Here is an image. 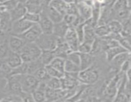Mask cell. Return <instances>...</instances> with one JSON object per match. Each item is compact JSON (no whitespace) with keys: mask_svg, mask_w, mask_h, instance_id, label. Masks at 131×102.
Wrapping results in <instances>:
<instances>
[{"mask_svg":"<svg viewBox=\"0 0 131 102\" xmlns=\"http://www.w3.org/2000/svg\"><path fill=\"white\" fill-rule=\"evenodd\" d=\"M8 12L10 15L12 22H13L15 20L23 19L24 15L27 12L26 7L25 4L19 3L14 8L12 9Z\"/></svg>","mask_w":131,"mask_h":102,"instance_id":"13","label":"cell"},{"mask_svg":"<svg viewBox=\"0 0 131 102\" xmlns=\"http://www.w3.org/2000/svg\"><path fill=\"white\" fill-rule=\"evenodd\" d=\"M60 89H53L47 87L45 91L46 101H58L60 99Z\"/></svg>","mask_w":131,"mask_h":102,"instance_id":"24","label":"cell"},{"mask_svg":"<svg viewBox=\"0 0 131 102\" xmlns=\"http://www.w3.org/2000/svg\"><path fill=\"white\" fill-rule=\"evenodd\" d=\"M122 28L120 34L122 36L126 37V38H130L131 35V23L130 17L124 21L121 22Z\"/></svg>","mask_w":131,"mask_h":102,"instance_id":"30","label":"cell"},{"mask_svg":"<svg viewBox=\"0 0 131 102\" xmlns=\"http://www.w3.org/2000/svg\"><path fill=\"white\" fill-rule=\"evenodd\" d=\"M107 26L110 29V33H114V34H120L121 33L122 28L121 22L118 21L116 19H113L107 23Z\"/></svg>","mask_w":131,"mask_h":102,"instance_id":"27","label":"cell"},{"mask_svg":"<svg viewBox=\"0 0 131 102\" xmlns=\"http://www.w3.org/2000/svg\"><path fill=\"white\" fill-rule=\"evenodd\" d=\"M130 58H129L127 60H126V61L122 65L121 67H120V72L123 73H125L128 70H130Z\"/></svg>","mask_w":131,"mask_h":102,"instance_id":"49","label":"cell"},{"mask_svg":"<svg viewBox=\"0 0 131 102\" xmlns=\"http://www.w3.org/2000/svg\"><path fill=\"white\" fill-rule=\"evenodd\" d=\"M65 59L70 60V61L74 62L75 64L79 66V62H80V54H79V52L78 51H72L67 56Z\"/></svg>","mask_w":131,"mask_h":102,"instance_id":"41","label":"cell"},{"mask_svg":"<svg viewBox=\"0 0 131 102\" xmlns=\"http://www.w3.org/2000/svg\"><path fill=\"white\" fill-rule=\"evenodd\" d=\"M16 1H17L18 3H20L25 4L26 3V1H28V0H16Z\"/></svg>","mask_w":131,"mask_h":102,"instance_id":"51","label":"cell"},{"mask_svg":"<svg viewBox=\"0 0 131 102\" xmlns=\"http://www.w3.org/2000/svg\"><path fill=\"white\" fill-rule=\"evenodd\" d=\"M124 75V73L119 71L118 73H116V75L108 82L105 84L104 86H103L104 89L102 94L105 98L109 99L110 100H113L116 95L118 85L122 79Z\"/></svg>","mask_w":131,"mask_h":102,"instance_id":"3","label":"cell"},{"mask_svg":"<svg viewBox=\"0 0 131 102\" xmlns=\"http://www.w3.org/2000/svg\"><path fill=\"white\" fill-rule=\"evenodd\" d=\"M64 39L72 51H78L80 43L74 28H69L64 36Z\"/></svg>","mask_w":131,"mask_h":102,"instance_id":"9","label":"cell"},{"mask_svg":"<svg viewBox=\"0 0 131 102\" xmlns=\"http://www.w3.org/2000/svg\"><path fill=\"white\" fill-rule=\"evenodd\" d=\"M69 29V26L63 20H62L61 21L54 24L52 34L58 38H64Z\"/></svg>","mask_w":131,"mask_h":102,"instance_id":"18","label":"cell"},{"mask_svg":"<svg viewBox=\"0 0 131 102\" xmlns=\"http://www.w3.org/2000/svg\"><path fill=\"white\" fill-rule=\"evenodd\" d=\"M92 43L83 41L81 43H79L78 51L79 52H80V53H90L91 50V48H92Z\"/></svg>","mask_w":131,"mask_h":102,"instance_id":"40","label":"cell"},{"mask_svg":"<svg viewBox=\"0 0 131 102\" xmlns=\"http://www.w3.org/2000/svg\"><path fill=\"white\" fill-rule=\"evenodd\" d=\"M127 51L125 50L124 47L120 46V45L115 47H111V48H108L105 51V55H106V60L108 62H110L115 56L117 55L120 54V53H122L124 52H126Z\"/></svg>","mask_w":131,"mask_h":102,"instance_id":"20","label":"cell"},{"mask_svg":"<svg viewBox=\"0 0 131 102\" xmlns=\"http://www.w3.org/2000/svg\"><path fill=\"white\" fill-rule=\"evenodd\" d=\"M19 81L23 92L32 93L38 86L39 81L32 74L26 73L19 75Z\"/></svg>","mask_w":131,"mask_h":102,"instance_id":"5","label":"cell"},{"mask_svg":"<svg viewBox=\"0 0 131 102\" xmlns=\"http://www.w3.org/2000/svg\"><path fill=\"white\" fill-rule=\"evenodd\" d=\"M42 50L35 42L26 43L19 53L23 62H29L39 58Z\"/></svg>","mask_w":131,"mask_h":102,"instance_id":"1","label":"cell"},{"mask_svg":"<svg viewBox=\"0 0 131 102\" xmlns=\"http://www.w3.org/2000/svg\"><path fill=\"white\" fill-rule=\"evenodd\" d=\"M113 15L114 19L122 22L130 17V8L125 7L117 10H113Z\"/></svg>","mask_w":131,"mask_h":102,"instance_id":"21","label":"cell"},{"mask_svg":"<svg viewBox=\"0 0 131 102\" xmlns=\"http://www.w3.org/2000/svg\"><path fill=\"white\" fill-rule=\"evenodd\" d=\"M94 31L96 36L99 37V38H103V37L108 35L110 33V29H109L107 24L97 25L94 28Z\"/></svg>","mask_w":131,"mask_h":102,"instance_id":"32","label":"cell"},{"mask_svg":"<svg viewBox=\"0 0 131 102\" xmlns=\"http://www.w3.org/2000/svg\"><path fill=\"white\" fill-rule=\"evenodd\" d=\"M40 18V14H33V13H30L27 11L23 17V19H25V20H28V21L30 22L33 23V24H36L38 23V20H39Z\"/></svg>","mask_w":131,"mask_h":102,"instance_id":"42","label":"cell"},{"mask_svg":"<svg viewBox=\"0 0 131 102\" xmlns=\"http://www.w3.org/2000/svg\"><path fill=\"white\" fill-rule=\"evenodd\" d=\"M102 51H103L102 39L99 37H96L92 44V48L90 54L95 56L96 55L101 53Z\"/></svg>","mask_w":131,"mask_h":102,"instance_id":"26","label":"cell"},{"mask_svg":"<svg viewBox=\"0 0 131 102\" xmlns=\"http://www.w3.org/2000/svg\"><path fill=\"white\" fill-rule=\"evenodd\" d=\"M58 37L51 34L42 33L36 40L35 43L42 50H53L57 44Z\"/></svg>","mask_w":131,"mask_h":102,"instance_id":"4","label":"cell"},{"mask_svg":"<svg viewBox=\"0 0 131 102\" xmlns=\"http://www.w3.org/2000/svg\"><path fill=\"white\" fill-rule=\"evenodd\" d=\"M27 11L33 14H40L43 11V6L41 5L32 3H25Z\"/></svg>","mask_w":131,"mask_h":102,"instance_id":"35","label":"cell"},{"mask_svg":"<svg viewBox=\"0 0 131 102\" xmlns=\"http://www.w3.org/2000/svg\"><path fill=\"white\" fill-rule=\"evenodd\" d=\"M47 86L48 87L53 89H60L61 87V82L60 79L55 77H51L46 82Z\"/></svg>","mask_w":131,"mask_h":102,"instance_id":"37","label":"cell"},{"mask_svg":"<svg viewBox=\"0 0 131 102\" xmlns=\"http://www.w3.org/2000/svg\"><path fill=\"white\" fill-rule=\"evenodd\" d=\"M95 65V64H94ZM94 65L85 70H81L78 73V80L86 85H94L100 79L99 71L94 67Z\"/></svg>","mask_w":131,"mask_h":102,"instance_id":"2","label":"cell"},{"mask_svg":"<svg viewBox=\"0 0 131 102\" xmlns=\"http://www.w3.org/2000/svg\"><path fill=\"white\" fill-rule=\"evenodd\" d=\"M34 101L41 102L46 101L45 91L37 87V89L31 93Z\"/></svg>","mask_w":131,"mask_h":102,"instance_id":"34","label":"cell"},{"mask_svg":"<svg viewBox=\"0 0 131 102\" xmlns=\"http://www.w3.org/2000/svg\"><path fill=\"white\" fill-rule=\"evenodd\" d=\"M77 15H70V14H65L63 15V20L65 21V22L69 26V28H73L74 21L75 20V17Z\"/></svg>","mask_w":131,"mask_h":102,"instance_id":"47","label":"cell"},{"mask_svg":"<svg viewBox=\"0 0 131 102\" xmlns=\"http://www.w3.org/2000/svg\"><path fill=\"white\" fill-rule=\"evenodd\" d=\"M33 23L30 22L24 19H20L12 23L10 34L14 35H19L28 30Z\"/></svg>","mask_w":131,"mask_h":102,"instance_id":"8","label":"cell"},{"mask_svg":"<svg viewBox=\"0 0 131 102\" xmlns=\"http://www.w3.org/2000/svg\"><path fill=\"white\" fill-rule=\"evenodd\" d=\"M12 70V69L7 63L5 58L0 59V73L6 79L10 75Z\"/></svg>","mask_w":131,"mask_h":102,"instance_id":"29","label":"cell"},{"mask_svg":"<svg viewBox=\"0 0 131 102\" xmlns=\"http://www.w3.org/2000/svg\"><path fill=\"white\" fill-rule=\"evenodd\" d=\"M4 89L8 93L16 94L20 96L23 91L19 81V75H10L6 78V85Z\"/></svg>","mask_w":131,"mask_h":102,"instance_id":"6","label":"cell"},{"mask_svg":"<svg viewBox=\"0 0 131 102\" xmlns=\"http://www.w3.org/2000/svg\"><path fill=\"white\" fill-rule=\"evenodd\" d=\"M65 59L61 58L59 57H55L52 60L49 65L52 66V67L54 68L58 71H61L62 73H65L64 70V67H65Z\"/></svg>","mask_w":131,"mask_h":102,"instance_id":"31","label":"cell"},{"mask_svg":"<svg viewBox=\"0 0 131 102\" xmlns=\"http://www.w3.org/2000/svg\"><path fill=\"white\" fill-rule=\"evenodd\" d=\"M43 11H44L45 14L47 15V16L49 18L50 20L54 24L61 21L63 20V15L62 14H60L59 11L53 8L49 5L43 6Z\"/></svg>","mask_w":131,"mask_h":102,"instance_id":"15","label":"cell"},{"mask_svg":"<svg viewBox=\"0 0 131 102\" xmlns=\"http://www.w3.org/2000/svg\"><path fill=\"white\" fill-rule=\"evenodd\" d=\"M80 62L79 68L81 70H85L93 65L95 62V56L90 53H80Z\"/></svg>","mask_w":131,"mask_h":102,"instance_id":"14","label":"cell"},{"mask_svg":"<svg viewBox=\"0 0 131 102\" xmlns=\"http://www.w3.org/2000/svg\"><path fill=\"white\" fill-rule=\"evenodd\" d=\"M38 24L42 30V33H45V34L52 33L54 23L50 20V19L45 14L44 11H42L40 14V18Z\"/></svg>","mask_w":131,"mask_h":102,"instance_id":"12","label":"cell"},{"mask_svg":"<svg viewBox=\"0 0 131 102\" xmlns=\"http://www.w3.org/2000/svg\"><path fill=\"white\" fill-rule=\"evenodd\" d=\"M26 42L18 36L10 34L8 38V44L11 51L20 53Z\"/></svg>","mask_w":131,"mask_h":102,"instance_id":"11","label":"cell"},{"mask_svg":"<svg viewBox=\"0 0 131 102\" xmlns=\"http://www.w3.org/2000/svg\"><path fill=\"white\" fill-rule=\"evenodd\" d=\"M55 57L53 50H42L38 59L43 66H46L49 65Z\"/></svg>","mask_w":131,"mask_h":102,"instance_id":"23","label":"cell"},{"mask_svg":"<svg viewBox=\"0 0 131 102\" xmlns=\"http://www.w3.org/2000/svg\"><path fill=\"white\" fill-rule=\"evenodd\" d=\"M0 75H1V73H0Z\"/></svg>","mask_w":131,"mask_h":102,"instance_id":"53","label":"cell"},{"mask_svg":"<svg viewBox=\"0 0 131 102\" xmlns=\"http://www.w3.org/2000/svg\"><path fill=\"white\" fill-rule=\"evenodd\" d=\"M33 75L39 82H46L50 78L45 66L39 68Z\"/></svg>","mask_w":131,"mask_h":102,"instance_id":"28","label":"cell"},{"mask_svg":"<svg viewBox=\"0 0 131 102\" xmlns=\"http://www.w3.org/2000/svg\"><path fill=\"white\" fill-rule=\"evenodd\" d=\"M20 98L23 101H34L31 93L23 92L20 95Z\"/></svg>","mask_w":131,"mask_h":102,"instance_id":"50","label":"cell"},{"mask_svg":"<svg viewBox=\"0 0 131 102\" xmlns=\"http://www.w3.org/2000/svg\"><path fill=\"white\" fill-rule=\"evenodd\" d=\"M48 5L52 6L53 8L57 10L58 11L62 14L63 15L66 14L67 6V3H65L63 0H51Z\"/></svg>","mask_w":131,"mask_h":102,"instance_id":"22","label":"cell"},{"mask_svg":"<svg viewBox=\"0 0 131 102\" xmlns=\"http://www.w3.org/2000/svg\"><path fill=\"white\" fill-rule=\"evenodd\" d=\"M45 68H46L49 75L51 77H55L60 79L61 78H62L63 76L64 73H62L61 71L57 70L50 65H46V66H45Z\"/></svg>","mask_w":131,"mask_h":102,"instance_id":"36","label":"cell"},{"mask_svg":"<svg viewBox=\"0 0 131 102\" xmlns=\"http://www.w3.org/2000/svg\"><path fill=\"white\" fill-rule=\"evenodd\" d=\"M119 45L124 47L125 50L129 52H130V38H126V37L122 36L118 40Z\"/></svg>","mask_w":131,"mask_h":102,"instance_id":"45","label":"cell"},{"mask_svg":"<svg viewBox=\"0 0 131 102\" xmlns=\"http://www.w3.org/2000/svg\"><path fill=\"white\" fill-rule=\"evenodd\" d=\"M10 52V50L8 44V39L0 42V59L5 58Z\"/></svg>","mask_w":131,"mask_h":102,"instance_id":"38","label":"cell"},{"mask_svg":"<svg viewBox=\"0 0 131 102\" xmlns=\"http://www.w3.org/2000/svg\"><path fill=\"white\" fill-rule=\"evenodd\" d=\"M66 14H70V15H78V10L77 8V5L75 3H67V6Z\"/></svg>","mask_w":131,"mask_h":102,"instance_id":"46","label":"cell"},{"mask_svg":"<svg viewBox=\"0 0 131 102\" xmlns=\"http://www.w3.org/2000/svg\"><path fill=\"white\" fill-rule=\"evenodd\" d=\"M63 1L67 3H71L74 2V0H63Z\"/></svg>","mask_w":131,"mask_h":102,"instance_id":"52","label":"cell"},{"mask_svg":"<svg viewBox=\"0 0 131 102\" xmlns=\"http://www.w3.org/2000/svg\"><path fill=\"white\" fill-rule=\"evenodd\" d=\"M42 33V30L38 26V23H36V24L32 25L24 33L16 36L21 38L26 43H31V42H35L36 40L40 36Z\"/></svg>","mask_w":131,"mask_h":102,"instance_id":"7","label":"cell"},{"mask_svg":"<svg viewBox=\"0 0 131 102\" xmlns=\"http://www.w3.org/2000/svg\"><path fill=\"white\" fill-rule=\"evenodd\" d=\"M64 70H65V73L79 72L80 71V68L79 65L72 62L70 60L65 59Z\"/></svg>","mask_w":131,"mask_h":102,"instance_id":"33","label":"cell"},{"mask_svg":"<svg viewBox=\"0 0 131 102\" xmlns=\"http://www.w3.org/2000/svg\"><path fill=\"white\" fill-rule=\"evenodd\" d=\"M129 58H130V52L126 51L115 56L110 62L115 70L120 71L122 65Z\"/></svg>","mask_w":131,"mask_h":102,"instance_id":"16","label":"cell"},{"mask_svg":"<svg viewBox=\"0 0 131 102\" xmlns=\"http://www.w3.org/2000/svg\"><path fill=\"white\" fill-rule=\"evenodd\" d=\"M125 7L130 8V0H116L113 5L112 8L113 10H117Z\"/></svg>","mask_w":131,"mask_h":102,"instance_id":"39","label":"cell"},{"mask_svg":"<svg viewBox=\"0 0 131 102\" xmlns=\"http://www.w3.org/2000/svg\"><path fill=\"white\" fill-rule=\"evenodd\" d=\"M84 24H85V22L79 24L77 26H75V28H74V29H75V33H76L77 36H78V39H79V43H81L82 42H83V40H84Z\"/></svg>","mask_w":131,"mask_h":102,"instance_id":"44","label":"cell"},{"mask_svg":"<svg viewBox=\"0 0 131 102\" xmlns=\"http://www.w3.org/2000/svg\"><path fill=\"white\" fill-rule=\"evenodd\" d=\"M19 3L16 0H6L5 1L3 2L4 6L7 11H10L12 9L14 8Z\"/></svg>","mask_w":131,"mask_h":102,"instance_id":"48","label":"cell"},{"mask_svg":"<svg viewBox=\"0 0 131 102\" xmlns=\"http://www.w3.org/2000/svg\"><path fill=\"white\" fill-rule=\"evenodd\" d=\"M96 37L97 36L95 33L94 28L85 23L84 26V40L83 41L92 43L93 40L95 39Z\"/></svg>","mask_w":131,"mask_h":102,"instance_id":"25","label":"cell"},{"mask_svg":"<svg viewBox=\"0 0 131 102\" xmlns=\"http://www.w3.org/2000/svg\"><path fill=\"white\" fill-rule=\"evenodd\" d=\"M53 51L56 57L63 59H66L67 56L72 52L64 38H58L56 47Z\"/></svg>","mask_w":131,"mask_h":102,"instance_id":"10","label":"cell"},{"mask_svg":"<svg viewBox=\"0 0 131 102\" xmlns=\"http://www.w3.org/2000/svg\"><path fill=\"white\" fill-rule=\"evenodd\" d=\"M5 59L12 69L17 67L23 62L19 53L12 52L11 50L9 52L8 55L5 57Z\"/></svg>","mask_w":131,"mask_h":102,"instance_id":"19","label":"cell"},{"mask_svg":"<svg viewBox=\"0 0 131 102\" xmlns=\"http://www.w3.org/2000/svg\"><path fill=\"white\" fill-rule=\"evenodd\" d=\"M75 4L77 5L79 16L81 17L85 21L90 19L92 17V7L85 1H81Z\"/></svg>","mask_w":131,"mask_h":102,"instance_id":"17","label":"cell"},{"mask_svg":"<svg viewBox=\"0 0 131 102\" xmlns=\"http://www.w3.org/2000/svg\"><path fill=\"white\" fill-rule=\"evenodd\" d=\"M0 101H23L20 96L8 93L6 96L0 99Z\"/></svg>","mask_w":131,"mask_h":102,"instance_id":"43","label":"cell"}]
</instances>
